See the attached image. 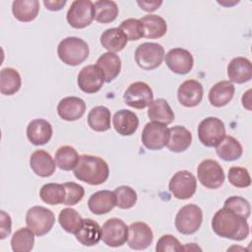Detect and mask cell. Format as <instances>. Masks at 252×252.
<instances>
[{
  "label": "cell",
  "instance_id": "31",
  "mask_svg": "<svg viewBox=\"0 0 252 252\" xmlns=\"http://www.w3.org/2000/svg\"><path fill=\"white\" fill-rule=\"evenodd\" d=\"M148 116L152 121L164 125H168L174 120V113L164 98H158L152 101L149 105Z\"/></svg>",
  "mask_w": 252,
  "mask_h": 252
},
{
  "label": "cell",
  "instance_id": "35",
  "mask_svg": "<svg viewBox=\"0 0 252 252\" xmlns=\"http://www.w3.org/2000/svg\"><path fill=\"white\" fill-rule=\"evenodd\" d=\"M34 233L29 227H21L11 238V247L14 252L32 251L34 244Z\"/></svg>",
  "mask_w": 252,
  "mask_h": 252
},
{
  "label": "cell",
  "instance_id": "44",
  "mask_svg": "<svg viewBox=\"0 0 252 252\" xmlns=\"http://www.w3.org/2000/svg\"><path fill=\"white\" fill-rule=\"evenodd\" d=\"M66 191L64 205L74 206L78 204L85 195V189L82 185L75 182H66L63 184Z\"/></svg>",
  "mask_w": 252,
  "mask_h": 252
},
{
  "label": "cell",
  "instance_id": "4",
  "mask_svg": "<svg viewBox=\"0 0 252 252\" xmlns=\"http://www.w3.org/2000/svg\"><path fill=\"white\" fill-rule=\"evenodd\" d=\"M55 216L53 212L41 206H33L28 210L26 215L27 226L32 230L36 236L47 234L53 227Z\"/></svg>",
  "mask_w": 252,
  "mask_h": 252
},
{
  "label": "cell",
  "instance_id": "34",
  "mask_svg": "<svg viewBox=\"0 0 252 252\" xmlns=\"http://www.w3.org/2000/svg\"><path fill=\"white\" fill-rule=\"evenodd\" d=\"M217 155L225 161L238 159L243 153L241 144L232 136H225L216 147Z\"/></svg>",
  "mask_w": 252,
  "mask_h": 252
},
{
  "label": "cell",
  "instance_id": "46",
  "mask_svg": "<svg viewBox=\"0 0 252 252\" xmlns=\"http://www.w3.org/2000/svg\"><path fill=\"white\" fill-rule=\"evenodd\" d=\"M0 238L4 239L11 233V227H12V221L11 217L5 212L0 211Z\"/></svg>",
  "mask_w": 252,
  "mask_h": 252
},
{
  "label": "cell",
  "instance_id": "43",
  "mask_svg": "<svg viewBox=\"0 0 252 252\" xmlns=\"http://www.w3.org/2000/svg\"><path fill=\"white\" fill-rule=\"evenodd\" d=\"M126 34L128 40H138L144 37V27L138 19H127L124 20L119 27Z\"/></svg>",
  "mask_w": 252,
  "mask_h": 252
},
{
  "label": "cell",
  "instance_id": "14",
  "mask_svg": "<svg viewBox=\"0 0 252 252\" xmlns=\"http://www.w3.org/2000/svg\"><path fill=\"white\" fill-rule=\"evenodd\" d=\"M78 86L86 94L97 93L103 86L104 75L100 68L95 65L84 67L78 75Z\"/></svg>",
  "mask_w": 252,
  "mask_h": 252
},
{
  "label": "cell",
  "instance_id": "3",
  "mask_svg": "<svg viewBox=\"0 0 252 252\" xmlns=\"http://www.w3.org/2000/svg\"><path fill=\"white\" fill-rule=\"evenodd\" d=\"M90 48L88 43L77 36H68L62 39L57 47L59 59L69 66L82 64L88 58Z\"/></svg>",
  "mask_w": 252,
  "mask_h": 252
},
{
  "label": "cell",
  "instance_id": "27",
  "mask_svg": "<svg viewBox=\"0 0 252 252\" xmlns=\"http://www.w3.org/2000/svg\"><path fill=\"white\" fill-rule=\"evenodd\" d=\"M76 239L84 246H94L101 239V227L92 219H84L81 229L75 234Z\"/></svg>",
  "mask_w": 252,
  "mask_h": 252
},
{
  "label": "cell",
  "instance_id": "12",
  "mask_svg": "<svg viewBox=\"0 0 252 252\" xmlns=\"http://www.w3.org/2000/svg\"><path fill=\"white\" fill-rule=\"evenodd\" d=\"M169 137L168 128L162 123L156 121L149 122L145 125L142 132L143 145L152 151L161 150L166 146Z\"/></svg>",
  "mask_w": 252,
  "mask_h": 252
},
{
  "label": "cell",
  "instance_id": "41",
  "mask_svg": "<svg viewBox=\"0 0 252 252\" xmlns=\"http://www.w3.org/2000/svg\"><path fill=\"white\" fill-rule=\"evenodd\" d=\"M223 207L232 211L239 217L247 220L250 217L251 208L249 202L240 196L228 197L223 204Z\"/></svg>",
  "mask_w": 252,
  "mask_h": 252
},
{
  "label": "cell",
  "instance_id": "39",
  "mask_svg": "<svg viewBox=\"0 0 252 252\" xmlns=\"http://www.w3.org/2000/svg\"><path fill=\"white\" fill-rule=\"evenodd\" d=\"M54 160L56 165L62 170H72L79 161L80 156L77 151L71 146H62L55 153Z\"/></svg>",
  "mask_w": 252,
  "mask_h": 252
},
{
  "label": "cell",
  "instance_id": "6",
  "mask_svg": "<svg viewBox=\"0 0 252 252\" xmlns=\"http://www.w3.org/2000/svg\"><path fill=\"white\" fill-rule=\"evenodd\" d=\"M164 58L162 45L157 42H144L135 50V61L137 65L147 71L158 68Z\"/></svg>",
  "mask_w": 252,
  "mask_h": 252
},
{
  "label": "cell",
  "instance_id": "40",
  "mask_svg": "<svg viewBox=\"0 0 252 252\" xmlns=\"http://www.w3.org/2000/svg\"><path fill=\"white\" fill-rule=\"evenodd\" d=\"M116 200V206L120 209L127 210L135 206L137 202L136 191L127 185H121L113 191Z\"/></svg>",
  "mask_w": 252,
  "mask_h": 252
},
{
  "label": "cell",
  "instance_id": "18",
  "mask_svg": "<svg viewBox=\"0 0 252 252\" xmlns=\"http://www.w3.org/2000/svg\"><path fill=\"white\" fill-rule=\"evenodd\" d=\"M86 111L85 101L77 96H67L62 98L57 105V113L65 121H75L80 119Z\"/></svg>",
  "mask_w": 252,
  "mask_h": 252
},
{
  "label": "cell",
  "instance_id": "32",
  "mask_svg": "<svg viewBox=\"0 0 252 252\" xmlns=\"http://www.w3.org/2000/svg\"><path fill=\"white\" fill-rule=\"evenodd\" d=\"M110 110L103 105L93 107L88 114V124L94 131L104 132L110 129Z\"/></svg>",
  "mask_w": 252,
  "mask_h": 252
},
{
  "label": "cell",
  "instance_id": "15",
  "mask_svg": "<svg viewBox=\"0 0 252 252\" xmlns=\"http://www.w3.org/2000/svg\"><path fill=\"white\" fill-rule=\"evenodd\" d=\"M165 64L175 74L185 75L189 73L194 65L192 54L184 48L176 47L170 49L164 55Z\"/></svg>",
  "mask_w": 252,
  "mask_h": 252
},
{
  "label": "cell",
  "instance_id": "21",
  "mask_svg": "<svg viewBox=\"0 0 252 252\" xmlns=\"http://www.w3.org/2000/svg\"><path fill=\"white\" fill-rule=\"evenodd\" d=\"M227 76L230 82L244 84L252 78V65L245 57H235L227 65Z\"/></svg>",
  "mask_w": 252,
  "mask_h": 252
},
{
  "label": "cell",
  "instance_id": "7",
  "mask_svg": "<svg viewBox=\"0 0 252 252\" xmlns=\"http://www.w3.org/2000/svg\"><path fill=\"white\" fill-rule=\"evenodd\" d=\"M225 137L223 122L218 117H207L198 126V138L206 147H217Z\"/></svg>",
  "mask_w": 252,
  "mask_h": 252
},
{
  "label": "cell",
  "instance_id": "20",
  "mask_svg": "<svg viewBox=\"0 0 252 252\" xmlns=\"http://www.w3.org/2000/svg\"><path fill=\"white\" fill-rule=\"evenodd\" d=\"M112 124L118 134L122 136H131L138 129L139 118L137 114L131 110L120 109L114 113Z\"/></svg>",
  "mask_w": 252,
  "mask_h": 252
},
{
  "label": "cell",
  "instance_id": "8",
  "mask_svg": "<svg viewBox=\"0 0 252 252\" xmlns=\"http://www.w3.org/2000/svg\"><path fill=\"white\" fill-rule=\"evenodd\" d=\"M95 16L94 4L90 0H75L67 12V22L74 29H84L92 24Z\"/></svg>",
  "mask_w": 252,
  "mask_h": 252
},
{
  "label": "cell",
  "instance_id": "45",
  "mask_svg": "<svg viewBox=\"0 0 252 252\" xmlns=\"http://www.w3.org/2000/svg\"><path fill=\"white\" fill-rule=\"evenodd\" d=\"M156 250L158 252H166V251H183V246L179 240L171 234L162 235L157 242Z\"/></svg>",
  "mask_w": 252,
  "mask_h": 252
},
{
  "label": "cell",
  "instance_id": "47",
  "mask_svg": "<svg viewBox=\"0 0 252 252\" xmlns=\"http://www.w3.org/2000/svg\"><path fill=\"white\" fill-rule=\"evenodd\" d=\"M137 4L141 7L142 10L146 12H154L160 7L162 1H137Z\"/></svg>",
  "mask_w": 252,
  "mask_h": 252
},
{
  "label": "cell",
  "instance_id": "23",
  "mask_svg": "<svg viewBox=\"0 0 252 252\" xmlns=\"http://www.w3.org/2000/svg\"><path fill=\"white\" fill-rule=\"evenodd\" d=\"M116 206L115 195L109 190H100L91 195L88 201L90 211L94 215H104Z\"/></svg>",
  "mask_w": 252,
  "mask_h": 252
},
{
  "label": "cell",
  "instance_id": "28",
  "mask_svg": "<svg viewBox=\"0 0 252 252\" xmlns=\"http://www.w3.org/2000/svg\"><path fill=\"white\" fill-rule=\"evenodd\" d=\"M96 65L102 71L106 83L112 82L121 71V59L112 52L102 53L96 60Z\"/></svg>",
  "mask_w": 252,
  "mask_h": 252
},
{
  "label": "cell",
  "instance_id": "19",
  "mask_svg": "<svg viewBox=\"0 0 252 252\" xmlns=\"http://www.w3.org/2000/svg\"><path fill=\"white\" fill-rule=\"evenodd\" d=\"M52 126L45 119H33L27 127V137L29 141L35 146L48 143L52 137Z\"/></svg>",
  "mask_w": 252,
  "mask_h": 252
},
{
  "label": "cell",
  "instance_id": "36",
  "mask_svg": "<svg viewBox=\"0 0 252 252\" xmlns=\"http://www.w3.org/2000/svg\"><path fill=\"white\" fill-rule=\"evenodd\" d=\"M58 221L65 231L76 234L81 229L84 219H82L75 209L65 208L60 211Z\"/></svg>",
  "mask_w": 252,
  "mask_h": 252
},
{
  "label": "cell",
  "instance_id": "1",
  "mask_svg": "<svg viewBox=\"0 0 252 252\" xmlns=\"http://www.w3.org/2000/svg\"><path fill=\"white\" fill-rule=\"evenodd\" d=\"M212 228L217 235L236 241L245 239L249 234L247 220L224 207L214 215Z\"/></svg>",
  "mask_w": 252,
  "mask_h": 252
},
{
  "label": "cell",
  "instance_id": "48",
  "mask_svg": "<svg viewBox=\"0 0 252 252\" xmlns=\"http://www.w3.org/2000/svg\"><path fill=\"white\" fill-rule=\"evenodd\" d=\"M66 3L67 2L65 0H63V1H48V0L46 1V0H44L43 1L44 6L49 11H59L66 5Z\"/></svg>",
  "mask_w": 252,
  "mask_h": 252
},
{
  "label": "cell",
  "instance_id": "30",
  "mask_svg": "<svg viewBox=\"0 0 252 252\" xmlns=\"http://www.w3.org/2000/svg\"><path fill=\"white\" fill-rule=\"evenodd\" d=\"M140 21L144 27V37L146 38H159L166 33V22L160 16L149 14L142 17Z\"/></svg>",
  "mask_w": 252,
  "mask_h": 252
},
{
  "label": "cell",
  "instance_id": "37",
  "mask_svg": "<svg viewBox=\"0 0 252 252\" xmlns=\"http://www.w3.org/2000/svg\"><path fill=\"white\" fill-rule=\"evenodd\" d=\"M66 196L65 187L59 183H46L39 190L40 199L47 205L63 204Z\"/></svg>",
  "mask_w": 252,
  "mask_h": 252
},
{
  "label": "cell",
  "instance_id": "16",
  "mask_svg": "<svg viewBox=\"0 0 252 252\" xmlns=\"http://www.w3.org/2000/svg\"><path fill=\"white\" fill-rule=\"evenodd\" d=\"M154 234L152 228L143 221H136L128 226L127 242L134 250L147 249L153 242Z\"/></svg>",
  "mask_w": 252,
  "mask_h": 252
},
{
  "label": "cell",
  "instance_id": "9",
  "mask_svg": "<svg viewBox=\"0 0 252 252\" xmlns=\"http://www.w3.org/2000/svg\"><path fill=\"white\" fill-rule=\"evenodd\" d=\"M168 188L170 193L178 200H186L193 197L197 189L196 177L188 170H180L171 177Z\"/></svg>",
  "mask_w": 252,
  "mask_h": 252
},
{
  "label": "cell",
  "instance_id": "5",
  "mask_svg": "<svg viewBox=\"0 0 252 252\" xmlns=\"http://www.w3.org/2000/svg\"><path fill=\"white\" fill-rule=\"evenodd\" d=\"M203 221L202 209L195 204L183 206L176 214L174 224L176 229L185 235L195 233Z\"/></svg>",
  "mask_w": 252,
  "mask_h": 252
},
{
  "label": "cell",
  "instance_id": "13",
  "mask_svg": "<svg viewBox=\"0 0 252 252\" xmlns=\"http://www.w3.org/2000/svg\"><path fill=\"white\" fill-rule=\"evenodd\" d=\"M123 99L130 107L143 109L152 103L154 94L147 83L135 82L127 88L123 94Z\"/></svg>",
  "mask_w": 252,
  "mask_h": 252
},
{
  "label": "cell",
  "instance_id": "22",
  "mask_svg": "<svg viewBox=\"0 0 252 252\" xmlns=\"http://www.w3.org/2000/svg\"><path fill=\"white\" fill-rule=\"evenodd\" d=\"M30 165L33 172L40 177L51 176L56 168V162L53 158L43 150H36L32 154Z\"/></svg>",
  "mask_w": 252,
  "mask_h": 252
},
{
  "label": "cell",
  "instance_id": "26",
  "mask_svg": "<svg viewBox=\"0 0 252 252\" xmlns=\"http://www.w3.org/2000/svg\"><path fill=\"white\" fill-rule=\"evenodd\" d=\"M127 42L128 38L120 28L107 29L100 35V44L108 52L115 53L123 50Z\"/></svg>",
  "mask_w": 252,
  "mask_h": 252
},
{
  "label": "cell",
  "instance_id": "25",
  "mask_svg": "<svg viewBox=\"0 0 252 252\" xmlns=\"http://www.w3.org/2000/svg\"><path fill=\"white\" fill-rule=\"evenodd\" d=\"M234 92L235 89L231 82H218L211 88L209 92V101L215 107H222L232 99Z\"/></svg>",
  "mask_w": 252,
  "mask_h": 252
},
{
  "label": "cell",
  "instance_id": "38",
  "mask_svg": "<svg viewBox=\"0 0 252 252\" xmlns=\"http://www.w3.org/2000/svg\"><path fill=\"white\" fill-rule=\"evenodd\" d=\"M95 16L94 20L101 24H108L113 22L118 16V7L114 1L98 0L94 3Z\"/></svg>",
  "mask_w": 252,
  "mask_h": 252
},
{
  "label": "cell",
  "instance_id": "29",
  "mask_svg": "<svg viewBox=\"0 0 252 252\" xmlns=\"http://www.w3.org/2000/svg\"><path fill=\"white\" fill-rule=\"evenodd\" d=\"M39 11V2L37 0H15L12 4V13L14 17L24 23L33 21Z\"/></svg>",
  "mask_w": 252,
  "mask_h": 252
},
{
  "label": "cell",
  "instance_id": "10",
  "mask_svg": "<svg viewBox=\"0 0 252 252\" xmlns=\"http://www.w3.org/2000/svg\"><path fill=\"white\" fill-rule=\"evenodd\" d=\"M198 179L203 186L209 189L220 187L224 181V172L220 164L215 159L201 161L197 169Z\"/></svg>",
  "mask_w": 252,
  "mask_h": 252
},
{
  "label": "cell",
  "instance_id": "2",
  "mask_svg": "<svg viewBox=\"0 0 252 252\" xmlns=\"http://www.w3.org/2000/svg\"><path fill=\"white\" fill-rule=\"evenodd\" d=\"M73 171L77 179L90 185L102 184L109 176L107 162L103 158L92 155L80 156Z\"/></svg>",
  "mask_w": 252,
  "mask_h": 252
},
{
  "label": "cell",
  "instance_id": "24",
  "mask_svg": "<svg viewBox=\"0 0 252 252\" xmlns=\"http://www.w3.org/2000/svg\"><path fill=\"white\" fill-rule=\"evenodd\" d=\"M169 137L166 147L170 152L181 153L186 151L192 143V134L184 126L176 125L168 128Z\"/></svg>",
  "mask_w": 252,
  "mask_h": 252
},
{
  "label": "cell",
  "instance_id": "42",
  "mask_svg": "<svg viewBox=\"0 0 252 252\" xmlns=\"http://www.w3.org/2000/svg\"><path fill=\"white\" fill-rule=\"evenodd\" d=\"M228 181L237 188H246L251 184V177L246 168L240 166H231L227 174Z\"/></svg>",
  "mask_w": 252,
  "mask_h": 252
},
{
  "label": "cell",
  "instance_id": "11",
  "mask_svg": "<svg viewBox=\"0 0 252 252\" xmlns=\"http://www.w3.org/2000/svg\"><path fill=\"white\" fill-rule=\"evenodd\" d=\"M128 226L118 219L111 218L101 226V240L110 247H120L127 241Z\"/></svg>",
  "mask_w": 252,
  "mask_h": 252
},
{
  "label": "cell",
  "instance_id": "17",
  "mask_svg": "<svg viewBox=\"0 0 252 252\" xmlns=\"http://www.w3.org/2000/svg\"><path fill=\"white\" fill-rule=\"evenodd\" d=\"M203 86L197 80H186L178 88L177 98L185 107L197 106L203 98Z\"/></svg>",
  "mask_w": 252,
  "mask_h": 252
},
{
  "label": "cell",
  "instance_id": "33",
  "mask_svg": "<svg viewBox=\"0 0 252 252\" xmlns=\"http://www.w3.org/2000/svg\"><path fill=\"white\" fill-rule=\"evenodd\" d=\"M22 86L20 73L14 68H3L0 71V92L5 95L15 94Z\"/></svg>",
  "mask_w": 252,
  "mask_h": 252
}]
</instances>
